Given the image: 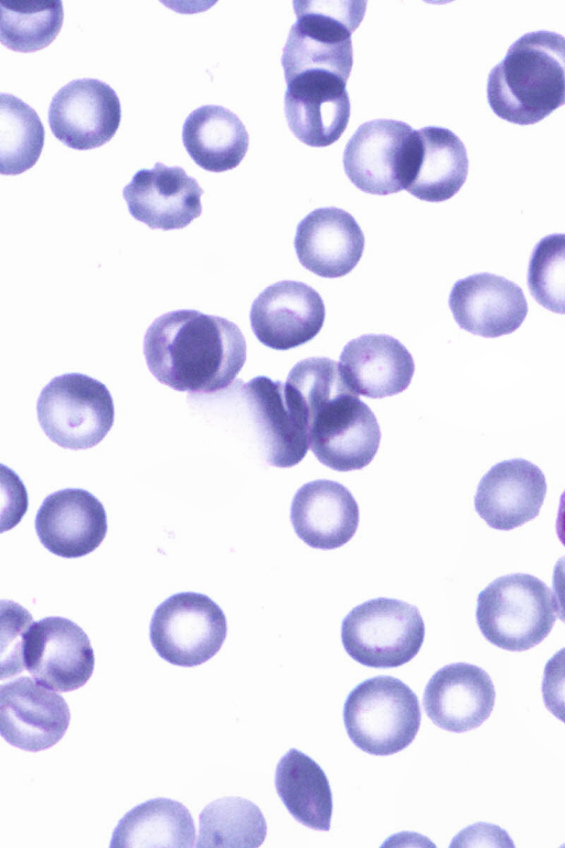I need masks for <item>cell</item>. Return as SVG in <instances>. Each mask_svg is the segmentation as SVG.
<instances>
[{"label": "cell", "instance_id": "1", "mask_svg": "<svg viewBox=\"0 0 565 848\" xmlns=\"http://www.w3.org/2000/svg\"><path fill=\"white\" fill-rule=\"evenodd\" d=\"M143 354L160 383L209 394L233 383L246 360V341L234 322L182 309L161 315L148 327Z\"/></svg>", "mask_w": 565, "mask_h": 848}, {"label": "cell", "instance_id": "2", "mask_svg": "<svg viewBox=\"0 0 565 848\" xmlns=\"http://www.w3.org/2000/svg\"><path fill=\"white\" fill-rule=\"evenodd\" d=\"M309 415V442L323 465L338 470L362 469L375 456L381 431L372 410L343 380L339 364L328 358H308L289 372Z\"/></svg>", "mask_w": 565, "mask_h": 848}, {"label": "cell", "instance_id": "3", "mask_svg": "<svg viewBox=\"0 0 565 848\" xmlns=\"http://www.w3.org/2000/svg\"><path fill=\"white\" fill-rule=\"evenodd\" d=\"M488 103L500 118L532 125L565 104V38L550 31L519 38L488 77Z\"/></svg>", "mask_w": 565, "mask_h": 848}, {"label": "cell", "instance_id": "4", "mask_svg": "<svg viewBox=\"0 0 565 848\" xmlns=\"http://www.w3.org/2000/svg\"><path fill=\"white\" fill-rule=\"evenodd\" d=\"M297 21L281 55L285 80L305 72H326L348 81L351 35L362 21L365 2L294 1Z\"/></svg>", "mask_w": 565, "mask_h": 848}, {"label": "cell", "instance_id": "5", "mask_svg": "<svg viewBox=\"0 0 565 848\" xmlns=\"http://www.w3.org/2000/svg\"><path fill=\"white\" fill-rule=\"evenodd\" d=\"M477 624L491 644L510 651L539 645L556 621L548 586L530 574H508L492 581L477 600Z\"/></svg>", "mask_w": 565, "mask_h": 848}, {"label": "cell", "instance_id": "6", "mask_svg": "<svg viewBox=\"0 0 565 848\" xmlns=\"http://www.w3.org/2000/svg\"><path fill=\"white\" fill-rule=\"evenodd\" d=\"M420 719L415 692L391 676L362 681L348 695L343 706L350 740L374 755H390L407 748L418 732Z\"/></svg>", "mask_w": 565, "mask_h": 848}, {"label": "cell", "instance_id": "7", "mask_svg": "<svg viewBox=\"0 0 565 848\" xmlns=\"http://www.w3.org/2000/svg\"><path fill=\"white\" fill-rule=\"evenodd\" d=\"M418 130L394 119L362 124L343 152V168L361 191L386 195L406 190L418 167Z\"/></svg>", "mask_w": 565, "mask_h": 848}, {"label": "cell", "instance_id": "8", "mask_svg": "<svg viewBox=\"0 0 565 848\" xmlns=\"http://www.w3.org/2000/svg\"><path fill=\"white\" fill-rule=\"evenodd\" d=\"M425 637L418 608L406 602L379 597L355 606L342 621L341 639L355 661L374 668H394L413 659Z\"/></svg>", "mask_w": 565, "mask_h": 848}, {"label": "cell", "instance_id": "9", "mask_svg": "<svg viewBox=\"0 0 565 848\" xmlns=\"http://www.w3.org/2000/svg\"><path fill=\"white\" fill-rule=\"evenodd\" d=\"M36 412L46 436L68 449L97 445L110 431L115 416L107 386L83 373L53 378L41 391Z\"/></svg>", "mask_w": 565, "mask_h": 848}, {"label": "cell", "instance_id": "10", "mask_svg": "<svg viewBox=\"0 0 565 848\" xmlns=\"http://www.w3.org/2000/svg\"><path fill=\"white\" fill-rule=\"evenodd\" d=\"M227 633L222 608L209 596L181 592L164 600L150 621V642L161 658L183 667L201 665L222 647Z\"/></svg>", "mask_w": 565, "mask_h": 848}, {"label": "cell", "instance_id": "11", "mask_svg": "<svg viewBox=\"0 0 565 848\" xmlns=\"http://www.w3.org/2000/svg\"><path fill=\"white\" fill-rule=\"evenodd\" d=\"M241 390L267 463L280 468L300 463L310 446V415L298 391L264 375Z\"/></svg>", "mask_w": 565, "mask_h": 848}, {"label": "cell", "instance_id": "12", "mask_svg": "<svg viewBox=\"0 0 565 848\" xmlns=\"http://www.w3.org/2000/svg\"><path fill=\"white\" fill-rule=\"evenodd\" d=\"M20 659L41 685L62 692L84 686L90 678L95 658L86 633L64 617H45L24 630Z\"/></svg>", "mask_w": 565, "mask_h": 848}, {"label": "cell", "instance_id": "13", "mask_svg": "<svg viewBox=\"0 0 565 848\" xmlns=\"http://www.w3.org/2000/svg\"><path fill=\"white\" fill-rule=\"evenodd\" d=\"M120 119L116 92L96 78L71 81L56 92L49 107L53 135L76 150L97 148L109 141Z\"/></svg>", "mask_w": 565, "mask_h": 848}, {"label": "cell", "instance_id": "14", "mask_svg": "<svg viewBox=\"0 0 565 848\" xmlns=\"http://www.w3.org/2000/svg\"><path fill=\"white\" fill-rule=\"evenodd\" d=\"M71 713L65 700L30 677L0 688V732L11 745L39 752L65 734Z\"/></svg>", "mask_w": 565, "mask_h": 848}, {"label": "cell", "instance_id": "15", "mask_svg": "<svg viewBox=\"0 0 565 848\" xmlns=\"http://www.w3.org/2000/svg\"><path fill=\"white\" fill-rule=\"evenodd\" d=\"M347 82L326 72H305L286 80L285 114L301 142L327 147L344 132L351 109Z\"/></svg>", "mask_w": 565, "mask_h": 848}, {"label": "cell", "instance_id": "16", "mask_svg": "<svg viewBox=\"0 0 565 848\" xmlns=\"http://www.w3.org/2000/svg\"><path fill=\"white\" fill-rule=\"evenodd\" d=\"M324 304L311 286L282 280L265 288L254 300L249 319L256 338L266 347L288 350L313 339L324 321Z\"/></svg>", "mask_w": 565, "mask_h": 848}, {"label": "cell", "instance_id": "17", "mask_svg": "<svg viewBox=\"0 0 565 848\" xmlns=\"http://www.w3.org/2000/svg\"><path fill=\"white\" fill-rule=\"evenodd\" d=\"M203 190L181 167L157 162L137 171L122 197L131 216L150 229H183L202 212Z\"/></svg>", "mask_w": 565, "mask_h": 848}, {"label": "cell", "instance_id": "18", "mask_svg": "<svg viewBox=\"0 0 565 848\" xmlns=\"http://www.w3.org/2000/svg\"><path fill=\"white\" fill-rule=\"evenodd\" d=\"M35 531L50 552L79 558L93 552L107 532L102 502L89 491L66 488L49 495L35 516Z\"/></svg>", "mask_w": 565, "mask_h": 848}, {"label": "cell", "instance_id": "19", "mask_svg": "<svg viewBox=\"0 0 565 848\" xmlns=\"http://www.w3.org/2000/svg\"><path fill=\"white\" fill-rule=\"evenodd\" d=\"M449 307L460 328L486 338L512 333L527 314L522 289L509 279L489 273L456 282L449 295Z\"/></svg>", "mask_w": 565, "mask_h": 848}, {"label": "cell", "instance_id": "20", "mask_svg": "<svg viewBox=\"0 0 565 848\" xmlns=\"http://www.w3.org/2000/svg\"><path fill=\"white\" fill-rule=\"evenodd\" d=\"M495 691L482 668L455 662L437 670L426 685L423 704L439 728L465 732L479 727L492 712Z\"/></svg>", "mask_w": 565, "mask_h": 848}, {"label": "cell", "instance_id": "21", "mask_svg": "<svg viewBox=\"0 0 565 848\" xmlns=\"http://www.w3.org/2000/svg\"><path fill=\"white\" fill-rule=\"evenodd\" d=\"M546 494L542 470L522 458L503 460L481 478L475 508L493 529L512 530L534 519Z\"/></svg>", "mask_w": 565, "mask_h": 848}, {"label": "cell", "instance_id": "22", "mask_svg": "<svg viewBox=\"0 0 565 848\" xmlns=\"http://www.w3.org/2000/svg\"><path fill=\"white\" fill-rule=\"evenodd\" d=\"M295 250L308 271L321 277H341L360 261L364 234L349 212L335 206L320 208L299 222Z\"/></svg>", "mask_w": 565, "mask_h": 848}, {"label": "cell", "instance_id": "23", "mask_svg": "<svg viewBox=\"0 0 565 848\" xmlns=\"http://www.w3.org/2000/svg\"><path fill=\"white\" fill-rule=\"evenodd\" d=\"M290 520L296 534L309 547L331 550L345 544L359 524V507L340 483L317 479L295 494Z\"/></svg>", "mask_w": 565, "mask_h": 848}, {"label": "cell", "instance_id": "24", "mask_svg": "<svg viewBox=\"0 0 565 848\" xmlns=\"http://www.w3.org/2000/svg\"><path fill=\"white\" fill-rule=\"evenodd\" d=\"M339 368L354 393L371 399L403 392L415 371L406 347L386 335H363L349 341L341 352Z\"/></svg>", "mask_w": 565, "mask_h": 848}, {"label": "cell", "instance_id": "25", "mask_svg": "<svg viewBox=\"0 0 565 848\" xmlns=\"http://www.w3.org/2000/svg\"><path fill=\"white\" fill-rule=\"evenodd\" d=\"M242 120L223 106L204 105L184 120L182 141L194 162L204 170L223 172L236 168L248 148Z\"/></svg>", "mask_w": 565, "mask_h": 848}, {"label": "cell", "instance_id": "26", "mask_svg": "<svg viewBox=\"0 0 565 848\" xmlns=\"http://www.w3.org/2000/svg\"><path fill=\"white\" fill-rule=\"evenodd\" d=\"M278 796L302 825L328 831L332 815L329 781L317 762L297 749L279 760L275 773Z\"/></svg>", "mask_w": 565, "mask_h": 848}, {"label": "cell", "instance_id": "27", "mask_svg": "<svg viewBox=\"0 0 565 848\" xmlns=\"http://www.w3.org/2000/svg\"><path fill=\"white\" fill-rule=\"evenodd\" d=\"M420 153L416 174L406 189L419 200L441 202L454 197L468 174L462 141L449 129L427 126L418 130Z\"/></svg>", "mask_w": 565, "mask_h": 848}, {"label": "cell", "instance_id": "28", "mask_svg": "<svg viewBox=\"0 0 565 848\" xmlns=\"http://www.w3.org/2000/svg\"><path fill=\"white\" fill-rule=\"evenodd\" d=\"M195 826L189 809L170 798H152L137 805L118 822L110 847L194 846Z\"/></svg>", "mask_w": 565, "mask_h": 848}, {"label": "cell", "instance_id": "29", "mask_svg": "<svg viewBox=\"0 0 565 848\" xmlns=\"http://www.w3.org/2000/svg\"><path fill=\"white\" fill-rule=\"evenodd\" d=\"M260 809L242 797H222L210 803L199 816L196 847H258L266 837Z\"/></svg>", "mask_w": 565, "mask_h": 848}, {"label": "cell", "instance_id": "30", "mask_svg": "<svg viewBox=\"0 0 565 848\" xmlns=\"http://www.w3.org/2000/svg\"><path fill=\"white\" fill-rule=\"evenodd\" d=\"M45 131L36 112L11 94L0 95V172L20 174L32 168L44 145Z\"/></svg>", "mask_w": 565, "mask_h": 848}, {"label": "cell", "instance_id": "31", "mask_svg": "<svg viewBox=\"0 0 565 848\" xmlns=\"http://www.w3.org/2000/svg\"><path fill=\"white\" fill-rule=\"evenodd\" d=\"M0 40L10 50L33 52L47 46L63 24V4L53 1H0Z\"/></svg>", "mask_w": 565, "mask_h": 848}, {"label": "cell", "instance_id": "32", "mask_svg": "<svg viewBox=\"0 0 565 848\" xmlns=\"http://www.w3.org/2000/svg\"><path fill=\"white\" fill-rule=\"evenodd\" d=\"M527 285L544 308L565 314V234L543 237L534 247L529 264Z\"/></svg>", "mask_w": 565, "mask_h": 848}, {"label": "cell", "instance_id": "33", "mask_svg": "<svg viewBox=\"0 0 565 848\" xmlns=\"http://www.w3.org/2000/svg\"><path fill=\"white\" fill-rule=\"evenodd\" d=\"M542 697L547 710L565 723V647L554 654L544 667Z\"/></svg>", "mask_w": 565, "mask_h": 848}, {"label": "cell", "instance_id": "34", "mask_svg": "<svg viewBox=\"0 0 565 848\" xmlns=\"http://www.w3.org/2000/svg\"><path fill=\"white\" fill-rule=\"evenodd\" d=\"M553 593L555 611L565 623V555L557 560L553 570Z\"/></svg>", "mask_w": 565, "mask_h": 848}, {"label": "cell", "instance_id": "35", "mask_svg": "<svg viewBox=\"0 0 565 848\" xmlns=\"http://www.w3.org/2000/svg\"><path fill=\"white\" fill-rule=\"evenodd\" d=\"M556 534L559 541L565 545V490L561 495L559 506L555 522Z\"/></svg>", "mask_w": 565, "mask_h": 848}]
</instances>
